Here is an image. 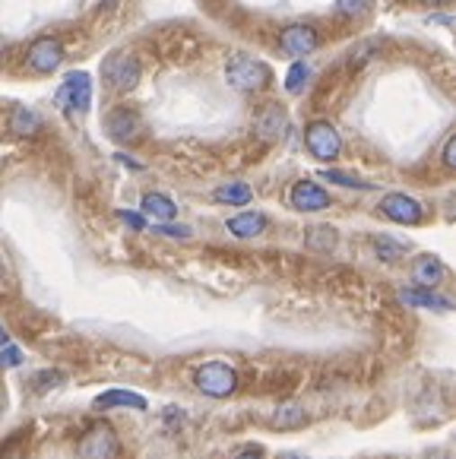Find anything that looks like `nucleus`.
Returning <instances> with one entry per match:
<instances>
[{
    "mask_svg": "<svg viewBox=\"0 0 456 459\" xmlns=\"http://www.w3.org/2000/svg\"><path fill=\"white\" fill-rule=\"evenodd\" d=\"M194 386L209 399H228L238 390V371L228 361H203L194 368Z\"/></svg>",
    "mask_w": 456,
    "mask_h": 459,
    "instance_id": "obj_1",
    "label": "nucleus"
},
{
    "mask_svg": "<svg viewBox=\"0 0 456 459\" xmlns=\"http://www.w3.org/2000/svg\"><path fill=\"white\" fill-rule=\"evenodd\" d=\"M225 80L238 92H260L269 86V67L250 55H232L225 64Z\"/></svg>",
    "mask_w": 456,
    "mask_h": 459,
    "instance_id": "obj_2",
    "label": "nucleus"
},
{
    "mask_svg": "<svg viewBox=\"0 0 456 459\" xmlns=\"http://www.w3.org/2000/svg\"><path fill=\"white\" fill-rule=\"evenodd\" d=\"M101 76L114 92H134L136 82H140V61L127 51H111L101 61Z\"/></svg>",
    "mask_w": 456,
    "mask_h": 459,
    "instance_id": "obj_3",
    "label": "nucleus"
},
{
    "mask_svg": "<svg viewBox=\"0 0 456 459\" xmlns=\"http://www.w3.org/2000/svg\"><path fill=\"white\" fill-rule=\"evenodd\" d=\"M76 456L80 459H114L118 456V434L108 421H95L76 444Z\"/></svg>",
    "mask_w": 456,
    "mask_h": 459,
    "instance_id": "obj_4",
    "label": "nucleus"
},
{
    "mask_svg": "<svg viewBox=\"0 0 456 459\" xmlns=\"http://www.w3.org/2000/svg\"><path fill=\"white\" fill-rule=\"evenodd\" d=\"M304 146H308L311 156L320 159V162H333L342 152V140L329 121H311L308 130H304Z\"/></svg>",
    "mask_w": 456,
    "mask_h": 459,
    "instance_id": "obj_5",
    "label": "nucleus"
},
{
    "mask_svg": "<svg viewBox=\"0 0 456 459\" xmlns=\"http://www.w3.org/2000/svg\"><path fill=\"white\" fill-rule=\"evenodd\" d=\"M279 48L289 57H308L320 48V35L314 26H304V22H292L279 32Z\"/></svg>",
    "mask_w": 456,
    "mask_h": 459,
    "instance_id": "obj_6",
    "label": "nucleus"
},
{
    "mask_svg": "<svg viewBox=\"0 0 456 459\" xmlns=\"http://www.w3.org/2000/svg\"><path fill=\"white\" fill-rule=\"evenodd\" d=\"M57 101L70 115H86L89 105H92V82H89L86 74H70L64 80V86L57 89Z\"/></svg>",
    "mask_w": 456,
    "mask_h": 459,
    "instance_id": "obj_7",
    "label": "nucleus"
},
{
    "mask_svg": "<svg viewBox=\"0 0 456 459\" xmlns=\"http://www.w3.org/2000/svg\"><path fill=\"white\" fill-rule=\"evenodd\" d=\"M105 130H108V136H111L114 143H136V140H140V134H143V121H140V115H136L134 108H127V105H118V108L108 111Z\"/></svg>",
    "mask_w": 456,
    "mask_h": 459,
    "instance_id": "obj_8",
    "label": "nucleus"
},
{
    "mask_svg": "<svg viewBox=\"0 0 456 459\" xmlns=\"http://www.w3.org/2000/svg\"><path fill=\"white\" fill-rule=\"evenodd\" d=\"M254 134L260 136L263 143H279L282 136L289 134V111L282 108V105H276V101L263 105L254 117Z\"/></svg>",
    "mask_w": 456,
    "mask_h": 459,
    "instance_id": "obj_9",
    "label": "nucleus"
},
{
    "mask_svg": "<svg viewBox=\"0 0 456 459\" xmlns=\"http://www.w3.org/2000/svg\"><path fill=\"white\" fill-rule=\"evenodd\" d=\"M381 212L390 222H399V225H418L425 219L422 203L409 194H387L381 200Z\"/></svg>",
    "mask_w": 456,
    "mask_h": 459,
    "instance_id": "obj_10",
    "label": "nucleus"
},
{
    "mask_svg": "<svg viewBox=\"0 0 456 459\" xmlns=\"http://www.w3.org/2000/svg\"><path fill=\"white\" fill-rule=\"evenodd\" d=\"M26 64L32 74H54L64 64V45L57 39H35L26 55Z\"/></svg>",
    "mask_w": 456,
    "mask_h": 459,
    "instance_id": "obj_11",
    "label": "nucleus"
},
{
    "mask_svg": "<svg viewBox=\"0 0 456 459\" xmlns=\"http://www.w3.org/2000/svg\"><path fill=\"white\" fill-rule=\"evenodd\" d=\"M289 203L298 212H320L329 206V194L317 181H295L289 190Z\"/></svg>",
    "mask_w": 456,
    "mask_h": 459,
    "instance_id": "obj_12",
    "label": "nucleus"
},
{
    "mask_svg": "<svg viewBox=\"0 0 456 459\" xmlns=\"http://www.w3.org/2000/svg\"><path fill=\"white\" fill-rule=\"evenodd\" d=\"M396 298L403 304H409V307H425V311H441V314L453 311V301L437 295L434 289H399Z\"/></svg>",
    "mask_w": 456,
    "mask_h": 459,
    "instance_id": "obj_13",
    "label": "nucleus"
},
{
    "mask_svg": "<svg viewBox=\"0 0 456 459\" xmlns=\"http://www.w3.org/2000/svg\"><path fill=\"white\" fill-rule=\"evenodd\" d=\"M443 276H447V270H443L441 260L431 257V254H418V257L412 260V282H416L418 289H437V285L443 282Z\"/></svg>",
    "mask_w": 456,
    "mask_h": 459,
    "instance_id": "obj_14",
    "label": "nucleus"
},
{
    "mask_svg": "<svg viewBox=\"0 0 456 459\" xmlns=\"http://www.w3.org/2000/svg\"><path fill=\"white\" fill-rule=\"evenodd\" d=\"M92 405L101 409V412H108V409H136V412H143V409H146V399L130 390H108V393H101V396H95Z\"/></svg>",
    "mask_w": 456,
    "mask_h": 459,
    "instance_id": "obj_15",
    "label": "nucleus"
},
{
    "mask_svg": "<svg viewBox=\"0 0 456 459\" xmlns=\"http://www.w3.org/2000/svg\"><path fill=\"white\" fill-rule=\"evenodd\" d=\"M225 229L235 238H244V241H248V238L263 235V229H267V216H263V212H238V216L228 219Z\"/></svg>",
    "mask_w": 456,
    "mask_h": 459,
    "instance_id": "obj_16",
    "label": "nucleus"
},
{
    "mask_svg": "<svg viewBox=\"0 0 456 459\" xmlns=\"http://www.w3.org/2000/svg\"><path fill=\"white\" fill-rule=\"evenodd\" d=\"M140 206H143V216H149L153 222H171V219H178V206L165 194H146Z\"/></svg>",
    "mask_w": 456,
    "mask_h": 459,
    "instance_id": "obj_17",
    "label": "nucleus"
},
{
    "mask_svg": "<svg viewBox=\"0 0 456 459\" xmlns=\"http://www.w3.org/2000/svg\"><path fill=\"white\" fill-rule=\"evenodd\" d=\"M213 200L222 203V206H248V203L254 200V190H250L244 181H232V184L215 187Z\"/></svg>",
    "mask_w": 456,
    "mask_h": 459,
    "instance_id": "obj_18",
    "label": "nucleus"
},
{
    "mask_svg": "<svg viewBox=\"0 0 456 459\" xmlns=\"http://www.w3.org/2000/svg\"><path fill=\"white\" fill-rule=\"evenodd\" d=\"M304 421H308V415H304L302 405L282 403L279 409L273 412V421H269V425H273L276 431H295V428H302Z\"/></svg>",
    "mask_w": 456,
    "mask_h": 459,
    "instance_id": "obj_19",
    "label": "nucleus"
},
{
    "mask_svg": "<svg viewBox=\"0 0 456 459\" xmlns=\"http://www.w3.org/2000/svg\"><path fill=\"white\" fill-rule=\"evenodd\" d=\"M41 130V117L35 115L32 108H16L13 115H10V134L13 136H35Z\"/></svg>",
    "mask_w": 456,
    "mask_h": 459,
    "instance_id": "obj_20",
    "label": "nucleus"
},
{
    "mask_svg": "<svg viewBox=\"0 0 456 459\" xmlns=\"http://www.w3.org/2000/svg\"><path fill=\"white\" fill-rule=\"evenodd\" d=\"M336 241H339V235H336V229H329V225H311V229L304 231V244H308L311 250H317V254H329V250L336 247Z\"/></svg>",
    "mask_w": 456,
    "mask_h": 459,
    "instance_id": "obj_21",
    "label": "nucleus"
},
{
    "mask_svg": "<svg viewBox=\"0 0 456 459\" xmlns=\"http://www.w3.org/2000/svg\"><path fill=\"white\" fill-rule=\"evenodd\" d=\"M374 250H377V257L383 260V264H396V260H403L406 257V244L403 241H396V238H390V235H381V238H374Z\"/></svg>",
    "mask_w": 456,
    "mask_h": 459,
    "instance_id": "obj_22",
    "label": "nucleus"
},
{
    "mask_svg": "<svg viewBox=\"0 0 456 459\" xmlns=\"http://www.w3.org/2000/svg\"><path fill=\"white\" fill-rule=\"evenodd\" d=\"M336 10H339L346 20H364L374 10V0H336Z\"/></svg>",
    "mask_w": 456,
    "mask_h": 459,
    "instance_id": "obj_23",
    "label": "nucleus"
},
{
    "mask_svg": "<svg viewBox=\"0 0 456 459\" xmlns=\"http://www.w3.org/2000/svg\"><path fill=\"white\" fill-rule=\"evenodd\" d=\"M67 384V374L64 371H39L32 377V390L35 393H51V390H61Z\"/></svg>",
    "mask_w": 456,
    "mask_h": 459,
    "instance_id": "obj_24",
    "label": "nucleus"
},
{
    "mask_svg": "<svg viewBox=\"0 0 456 459\" xmlns=\"http://www.w3.org/2000/svg\"><path fill=\"white\" fill-rule=\"evenodd\" d=\"M320 175H323V181H329V184H339V187H352V190H368V184H364V181H358L355 175H346V171L327 169V171H320Z\"/></svg>",
    "mask_w": 456,
    "mask_h": 459,
    "instance_id": "obj_25",
    "label": "nucleus"
},
{
    "mask_svg": "<svg viewBox=\"0 0 456 459\" xmlns=\"http://www.w3.org/2000/svg\"><path fill=\"white\" fill-rule=\"evenodd\" d=\"M308 80H311V67L298 61V64H292L289 76H285V89H289V92H298V89H302Z\"/></svg>",
    "mask_w": 456,
    "mask_h": 459,
    "instance_id": "obj_26",
    "label": "nucleus"
},
{
    "mask_svg": "<svg viewBox=\"0 0 456 459\" xmlns=\"http://www.w3.org/2000/svg\"><path fill=\"white\" fill-rule=\"evenodd\" d=\"M0 365L4 368H16V365H22V351L16 349V345H4V349H0Z\"/></svg>",
    "mask_w": 456,
    "mask_h": 459,
    "instance_id": "obj_27",
    "label": "nucleus"
},
{
    "mask_svg": "<svg viewBox=\"0 0 456 459\" xmlns=\"http://www.w3.org/2000/svg\"><path fill=\"white\" fill-rule=\"evenodd\" d=\"M441 159H443V169H447V171L456 169V136L453 134L443 140V156Z\"/></svg>",
    "mask_w": 456,
    "mask_h": 459,
    "instance_id": "obj_28",
    "label": "nucleus"
},
{
    "mask_svg": "<svg viewBox=\"0 0 456 459\" xmlns=\"http://www.w3.org/2000/svg\"><path fill=\"white\" fill-rule=\"evenodd\" d=\"M118 219H121L127 229H134V231H143L146 229V222H143V216H136V212H127V210H121L118 212Z\"/></svg>",
    "mask_w": 456,
    "mask_h": 459,
    "instance_id": "obj_29",
    "label": "nucleus"
},
{
    "mask_svg": "<svg viewBox=\"0 0 456 459\" xmlns=\"http://www.w3.org/2000/svg\"><path fill=\"white\" fill-rule=\"evenodd\" d=\"M155 231L159 235H168V238H190V229H184V225H155Z\"/></svg>",
    "mask_w": 456,
    "mask_h": 459,
    "instance_id": "obj_30",
    "label": "nucleus"
},
{
    "mask_svg": "<svg viewBox=\"0 0 456 459\" xmlns=\"http://www.w3.org/2000/svg\"><path fill=\"white\" fill-rule=\"evenodd\" d=\"M235 459H267V456H263V450H257V446H248V450H241Z\"/></svg>",
    "mask_w": 456,
    "mask_h": 459,
    "instance_id": "obj_31",
    "label": "nucleus"
},
{
    "mask_svg": "<svg viewBox=\"0 0 456 459\" xmlns=\"http://www.w3.org/2000/svg\"><path fill=\"white\" fill-rule=\"evenodd\" d=\"M422 4H428V7H447L450 0H422Z\"/></svg>",
    "mask_w": 456,
    "mask_h": 459,
    "instance_id": "obj_32",
    "label": "nucleus"
},
{
    "mask_svg": "<svg viewBox=\"0 0 456 459\" xmlns=\"http://www.w3.org/2000/svg\"><path fill=\"white\" fill-rule=\"evenodd\" d=\"M276 459H308V456H302V453H279Z\"/></svg>",
    "mask_w": 456,
    "mask_h": 459,
    "instance_id": "obj_33",
    "label": "nucleus"
},
{
    "mask_svg": "<svg viewBox=\"0 0 456 459\" xmlns=\"http://www.w3.org/2000/svg\"><path fill=\"white\" fill-rule=\"evenodd\" d=\"M114 0H99V7H111Z\"/></svg>",
    "mask_w": 456,
    "mask_h": 459,
    "instance_id": "obj_34",
    "label": "nucleus"
},
{
    "mask_svg": "<svg viewBox=\"0 0 456 459\" xmlns=\"http://www.w3.org/2000/svg\"><path fill=\"white\" fill-rule=\"evenodd\" d=\"M0 57H4V39H0Z\"/></svg>",
    "mask_w": 456,
    "mask_h": 459,
    "instance_id": "obj_35",
    "label": "nucleus"
},
{
    "mask_svg": "<svg viewBox=\"0 0 456 459\" xmlns=\"http://www.w3.org/2000/svg\"><path fill=\"white\" fill-rule=\"evenodd\" d=\"M0 276H4V266H0Z\"/></svg>",
    "mask_w": 456,
    "mask_h": 459,
    "instance_id": "obj_36",
    "label": "nucleus"
}]
</instances>
